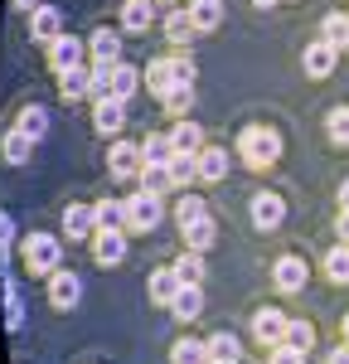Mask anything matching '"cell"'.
Instances as JSON below:
<instances>
[{
    "instance_id": "14",
    "label": "cell",
    "mask_w": 349,
    "mask_h": 364,
    "mask_svg": "<svg viewBox=\"0 0 349 364\" xmlns=\"http://www.w3.org/2000/svg\"><path fill=\"white\" fill-rule=\"evenodd\" d=\"M29 156H34V141H29L20 127H10V132L0 136V161H5V166H29Z\"/></svg>"
},
{
    "instance_id": "18",
    "label": "cell",
    "mask_w": 349,
    "mask_h": 364,
    "mask_svg": "<svg viewBox=\"0 0 349 364\" xmlns=\"http://www.w3.org/2000/svg\"><path fill=\"white\" fill-rule=\"evenodd\" d=\"M184 291V282L174 267H160V272H150V301L155 306H174V296Z\"/></svg>"
},
{
    "instance_id": "33",
    "label": "cell",
    "mask_w": 349,
    "mask_h": 364,
    "mask_svg": "<svg viewBox=\"0 0 349 364\" xmlns=\"http://www.w3.org/2000/svg\"><path fill=\"white\" fill-rule=\"evenodd\" d=\"M170 360L174 364H209V345L204 340H179L170 350Z\"/></svg>"
},
{
    "instance_id": "36",
    "label": "cell",
    "mask_w": 349,
    "mask_h": 364,
    "mask_svg": "<svg viewBox=\"0 0 349 364\" xmlns=\"http://www.w3.org/2000/svg\"><path fill=\"white\" fill-rule=\"evenodd\" d=\"M174 272H179V282H184V287H199V277H204V262H199V252H184V257L174 262Z\"/></svg>"
},
{
    "instance_id": "27",
    "label": "cell",
    "mask_w": 349,
    "mask_h": 364,
    "mask_svg": "<svg viewBox=\"0 0 349 364\" xmlns=\"http://www.w3.org/2000/svg\"><path fill=\"white\" fill-rule=\"evenodd\" d=\"M141 156H145V166H170V161H174V141L170 136H145L141 141Z\"/></svg>"
},
{
    "instance_id": "30",
    "label": "cell",
    "mask_w": 349,
    "mask_h": 364,
    "mask_svg": "<svg viewBox=\"0 0 349 364\" xmlns=\"http://www.w3.org/2000/svg\"><path fill=\"white\" fill-rule=\"evenodd\" d=\"M325 277L340 282V287L349 282V243H335V248L325 252Z\"/></svg>"
},
{
    "instance_id": "31",
    "label": "cell",
    "mask_w": 349,
    "mask_h": 364,
    "mask_svg": "<svg viewBox=\"0 0 349 364\" xmlns=\"http://www.w3.org/2000/svg\"><path fill=\"white\" fill-rule=\"evenodd\" d=\"M97 228H121L126 224V199H97Z\"/></svg>"
},
{
    "instance_id": "1",
    "label": "cell",
    "mask_w": 349,
    "mask_h": 364,
    "mask_svg": "<svg viewBox=\"0 0 349 364\" xmlns=\"http://www.w3.org/2000/svg\"><path fill=\"white\" fill-rule=\"evenodd\" d=\"M238 156H243L253 170L277 166V161H282V136H277L272 127H243V136H238Z\"/></svg>"
},
{
    "instance_id": "4",
    "label": "cell",
    "mask_w": 349,
    "mask_h": 364,
    "mask_svg": "<svg viewBox=\"0 0 349 364\" xmlns=\"http://www.w3.org/2000/svg\"><path fill=\"white\" fill-rule=\"evenodd\" d=\"M107 166H112L116 180H141L145 156H141V146H136V141H116V146H112V156H107Z\"/></svg>"
},
{
    "instance_id": "32",
    "label": "cell",
    "mask_w": 349,
    "mask_h": 364,
    "mask_svg": "<svg viewBox=\"0 0 349 364\" xmlns=\"http://www.w3.org/2000/svg\"><path fill=\"white\" fill-rule=\"evenodd\" d=\"M184 243H189V252H204L209 243H214V219L204 214V219H194V224H184Z\"/></svg>"
},
{
    "instance_id": "45",
    "label": "cell",
    "mask_w": 349,
    "mask_h": 364,
    "mask_svg": "<svg viewBox=\"0 0 349 364\" xmlns=\"http://www.w3.org/2000/svg\"><path fill=\"white\" fill-rule=\"evenodd\" d=\"M10 5H15V10H25V15H29V10H39V0H10Z\"/></svg>"
},
{
    "instance_id": "40",
    "label": "cell",
    "mask_w": 349,
    "mask_h": 364,
    "mask_svg": "<svg viewBox=\"0 0 349 364\" xmlns=\"http://www.w3.org/2000/svg\"><path fill=\"white\" fill-rule=\"evenodd\" d=\"M287 345H296V350H311V345H316V331H311L306 321H291V331H287Z\"/></svg>"
},
{
    "instance_id": "26",
    "label": "cell",
    "mask_w": 349,
    "mask_h": 364,
    "mask_svg": "<svg viewBox=\"0 0 349 364\" xmlns=\"http://www.w3.org/2000/svg\"><path fill=\"white\" fill-rule=\"evenodd\" d=\"M194 34H199V29L189 20V10H170V15H165V39H170V44H189Z\"/></svg>"
},
{
    "instance_id": "37",
    "label": "cell",
    "mask_w": 349,
    "mask_h": 364,
    "mask_svg": "<svg viewBox=\"0 0 349 364\" xmlns=\"http://www.w3.org/2000/svg\"><path fill=\"white\" fill-rule=\"evenodd\" d=\"M204 214H209V209H204V199H199V195H184L179 204H174V219H179V228L194 224V219H204Z\"/></svg>"
},
{
    "instance_id": "41",
    "label": "cell",
    "mask_w": 349,
    "mask_h": 364,
    "mask_svg": "<svg viewBox=\"0 0 349 364\" xmlns=\"http://www.w3.org/2000/svg\"><path fill=\"white\" fill-rule=\"evenodd\" d=\"M272 364H306V350H296V345H277V350H272Z\"/></svg>"
},
{
    "instance_id": "47",
    "label": "cell",
    "mask_w": 349,
    "mask_h": 364,
    "mask_svg": "<svg viewBox=\"0 0 349 364\" xmlns=\"http://www.w3.org/2000/svg\"><path fill=\"white\" fill-rule=\"evenodd\" d=\"M253 5H257V10H272V5H277V0H253Z\"/></svg>"
},
{
    "instance_id": "2",
    "label": "cell",
    "mask_w": 349,
    "mask_h": 364,
    "mask_svg": "<svg viewBox=\"0 0 349 364\" xmlns=\"http://www.w3.org/2000/svg\"><path fill=\"white\" fill-rule=\"evenodd\" d=\"M20 257H25V272H29V277H54L63 248H58L54 233H29L25 243H20Z\"/></svg>"
},
{
    "instance_id": "28",
    "label": "cell",
    "mask_w": 349,
    "mask_h": 364,
    "mask_svg": "<svg viewBox=\"0 0 349 364\" xmlns=\"http://www.w3.org/2000/svg\"><path fill=\"white\" fill-rule=\"evenodd\" d=\"M170 141H174V151H204V132L189 122V117H179V122H174Z\"/></svg>"
},
{
    "instance_id": "21",
    "label": "cell",
    "mask_w": 349,
    "mask_h": 364,
    "mask_svg": "<svg viewBox=\"0 0 349 364\" xmlns=\"http://www.w3.org/2000/svg\"><path fill=\"white\" fill-rule=\"evenodd\" d=\"M184 10H189V20H194V29H218L223 25V0H189V5H184Z\"/></svg>"
},
{
    "instance_id": "8",
    "label": "cell",
    "mask_w": 349,
    "mask_h": 364,
    "mask_svg": "<svg viewBox=\"0 0 349 364\" xmlns=\"http://www.w3.org/2000/svg\"><path fill=\"white\" fill-rule=\"evenodd\" d=\"M58 34H68V29H63V15H58L54 5L29 10V39H34V44H54Z\"/></svg>"
},
{
    "instance_id": "49",
    "label": "cell",
    "mask_w": 349,
    "mask_h": 364,
    "mask_svg": "<svg viewBox=\"0 0 349 364\" xmlns=\"http://www.w3.org/2000/svg\"><path fill=\"white\" fill-rule=\"evenodd\" d=\"M165 5H174V0H165Z\"/></svg>"
},
{
    "instance_id": "35",
    "label": "cell",
    "mask_w": 349,
    "mask_h": 364,
    "mask_svg": "<svg viewBox=\"0 0 349 364\" xmlns=\"http://www.w3.org/2000/svg\"><path fill=\"white\" fill-rule=\"evenodd\" d=\"M170 166H141V190H150V195H160V190H170Z\"/></svg>"
},
{
    "instance_id": "20",
    "label": "cell",
    "mask_w": 349,
    "mask_h": 364,
    "mask_svg": "<svg viewBox=\"0 0 349 364\" xmlns=\"http://www.w3.org/2000/svg\"><path fill=\"white\" fill-rule=\"evenodd\" d=\"M223 175H228V151H223V146H204L199 151V180L218 185Z\"/></svg>"
},
{
    "instance_id": "3",
    "label": "cell",
    "mask_w": 349,
    "mask_h": 364,
    "mask_svg": "<svg viewBox=\"0 0 349 364\" xmlns=\"http://www.w3.org/2000/svg\"><path fill=\"white\" fill-rule=\"evenodd\" d=\"M160 224V195H150V190H136V195L126 199V224L131 233H150V228Z\"/></svg>"
},
{
    "instance_id": "19",
    "label": "cell",
    "mask_w": 349,
    "mask_h": 364,
    "mask_svg": "<svg viewBox=\"0 0 349 364\" xmlns=\"http://www.w3.org/2000/svg\"><path fill=\"white\" fill-rule=\"evenodd\" d=\"M49 301H54V311H73L78 306V277L58 267L54 277H49Z\"/></svg>"
},
{
    "instance_id": "42",
    "label": "cell",
    "mask_w": 349,
    "mask_h": 364,
    "mask_svg": "<svg viewBox=\"0 0 349 364\" xmlns=\"http://www.w3.org/2000/svg\"><path fill=\"white\" fill-rule=\"evenodd\" d=\"M325 364H349V340H340V345L330 350V360H325Z\"/></svg>"
},
{
    "instance_id": "11",
    "label": "cell",
    "mask_w": 349,
    "mask_h": 364,
    "mask_svg": "<svg viewBox=\"0 0 349 364\" xmlns=\"http://www.w3.org/2000/svg\"><path fill=\"white\" fill-rule=\"evenodd\" d=\"M287 331H291V321L287 316H282V311H257V316H253V336L262 340V345H272V350H277V345H287Z\"/></svg>"
},
{
    "instance_id": "9",
    "label": "cell",
    "mask_w": 349,
    "mask_h": 364,
    "mask_svg": "<svg viewBox=\"0 0 349 364\" xmlns=\"http://www.w3.org/2000/svg\"><path fill=\"white\" fill-rule=\"evenodd\" d=\"M92 127H97L102 136H116V132L126 127V102H121V97H97V102H92Z\"/></svg>"
},
{
    "instance_id": "43",
    "label": "cell",
    "mask_w": 349,
    "mask_h": 364,
    "mask_svg": "<svg viewBox=\"0 0 349 364\" xmlns=\"http://www.w3.org/2000/svg\"><path fill=\"white\" fill-rule=\"evenodd\" d=\"M10 243H15V224H10V219H0V248L10 252Z\"/></svg>"
},
{
    "instance_id": "15",
    "label": "cell",
    "mask_w": 349,
    "mask_h": 364,
    "mask_svg": "<svg viewBox=\"0 0 349 364\" xmlns=\"http://www.w3.org/2000/svg\"><path fill=\"white\" fill-rule=\"evenodd\" d=\"M58 97H63V102L92 97V68H68V73H58Z\"/></svg>"
},
{
    "instance_id": "46",
    "label": "cell",
    "mask_w": 349,
    "mask_h": 364,
    "mask_svg": "<svg viewBox=\"0 0 349 364\" xmlns=\"http://www.w3.org/2000/svg\"><path fill=\"white\" fill-rule=\"evenodd\" d=\"M340 209L349 214V180H345V190H340Z\"/></svg>"
},
{
    "instance_id": "39",
    "label": "cell",
    "mask_w": 349,
    "mask_h": 364,
    "mask_svg": "<svg viewBox=\"0 0 349 364\" xmlns=\"http://www.w3.org/2000/svg\"><path fill=\"white\" fill-rule=\"evenodd\" d=\"M160 102H165V112H170V117H184V112H189V102H194V87H170Z\"/></svg>"
},
{
    "instance_id": "12",
    "label": "cell",
    "mask_w": 349,
    "mask_h": 364,
    "mask_svg": "<svg viewBox=\"0 0 349 364\" xmlns=\"http://www.w3.org/2000/svg\"><path fill=\"white\" fill-rule=\"evenodd\" d=\"M335 63H340V49H335V44H325V39H316V44L301 54V68H306L311 78H330V73H335Z\"/></svg>"
},
{
    "instance_id": "34",
    "label": "cell",
    "mask_w": 349,
    "mask_h": 364,
    "mask_svg": "<svg viewBox=\"0 0 349 364\" xmlns=\"http://www.w3.org/2000/svg\"><path fill=\"white\" fill-rule=\"evenodd\" d=\"M174 316H179V321H194V316H199L204 311V296H199V287H184V291H179V296H174Z\"/></svg>"
},
{
    "instance_id": "24",
    "label": "cell",
    "mask_w": 349,
    "mask_h": 364,
    "mask_svg": "<svg viewBox=\"0 0 349 364\" xmlns=\"http://www.w3.org/2000/svg\"><path fill=\"white\" fill-rule=\"evenodd\" d=\"M15 127L25 132L29 141H39L44 132H49V112L39 107V102H29V107H20V117H15Z\"/></svg>"
},
{
    "instance_id": "44",
    "label": "cell",
    "mask_w": 349,
    "mask_h": 364,
    "mask_svg": "<svg viewBox=\"0 0 349 364\" xmlns=\"http://www.w3.org/2000/svg\"><path fill=\"white\" fill-rule=\"evenodd\" d=\"M335 228H340V243H349V214L340 209V219H335Z\"/></svg>"
},
{
    "instance_id": "38",
    "label": "cell",
    "mask_w": 349,
    "mask_h": 364,
    "mask_svg": "<svg viewBox=\"0 0 349 364\" xmlns=\"http://www.w3.org/2000/svg\"><path fill=\"white\" fill-rule=\"evenodd\" d=\"M325 132H330V141L349 146V107H335V112L325 117Z\"/></svg>"
},
{
    "instance_id": "5",
    "label": "cell",
    "mask_w": 349,
    "mask_h": 364,
    "mask_svg": "<svg viewBox=\"0 0 349 364\" xmlns=\"http://www.w3.org/2000/svg\"><path fill=\"white\" fill-rule=\"evenodd\" d=\"M49 49V68L54 73H68V68H83V39H73V34H58L54 44H44Z\"/></svg>"
},
{
    "instance_id": "6",
    "label": "cell",
    "mask_w": 349,
    "mask_h": 364,
    "mask_svg": "<svg viewBox=\"0 0 349 364\" xmlns=\"http://www.w3.org/2000/svg\"><path fill=\"white\" fill-rule=\"evenodd\" d=\"M272 282H277V291H301L306 282H311V267H306V257H277V267H272Z\"/></svg>"
},
{
    "instance_id": "16",
    "label": "cell",
    "mask_w": 349,
    "mask_h": 364,
    "mask_svg": "<svg viewBox=\"0 0 349 364\" xmlns=\"http://www.w3.org/2000/svg\"><path fill=\"white\" fill-rule=\"evenodd\" d=\"M155 25V0H126L121 5V29L126 34H145Z\"/></svg>"
},
{
    "instance_id": "10",
    "label": "cell",
    "mask_w": 349,
    "mask_h": 364,
    "mask_svg": "<svg viewBox=\"0 0 349 364\" xmlns=\"http://www.w3.org/2000/svg\"><path fill=\"white\" fill-rule=\"evenodd\" d=\"M92 252H97L102 267H116L126 257V228H97L92 233Z\"/></svg>"
},
{
    "instance_id": "7",
    "label": "cell",
    "mask_w": 349,
    "mask_h": 364,
    "mask_svg": "<svg viewBox=\"0 0 349 364\" xmlns=\"http://www.w3.org/2000/svg\"><path fill=\"white\" fill-rule=\"evenodd\" d=\"M282 219H287V199H282V195H272V190L253 195V224H257L262 233L282 228Z\"/></svg>"
},
{
    "instance_id": "13",
    "label": "cell",
    "mask_w": 349,
    "mask_h": 364,
    "mask_svg": "<svg viewBox=\"0 0 349 364\" xmlns=\"http://www.w3.org/2000/svg\"><path fill=\"white\" fill-rule=\"evenodd\" d=\"M87 54H92V63H121V34L116 29H92V39H87Z\"/></svg>"
},
{
    "instance_id": "48",
    "label": "cell",
    "mask_w": 349,
    "mask_h": 364,
    "mask_svg": "<svg viewBox=\"0 0 349 364\" xmlns=\"http://www.w3.org/2000/svg\"><path fill=\"white\" fill-rule=\"evenodd\" d=\"M345 340H349V316H345Z\"/></svg>"
},
{
    "instance_id": "22",
    "label": "cell",
    "mask_w": 349,
    "mask_h": 364,
    "mask_svg": "<svg viewBox=\"0 0 349 364\" xmlns=\"http://www.w3.org/2000/svg\"><path fill=\"white\" fill-rule=\"evenodd\" d=\"M145 87H150L155 97H165L170 87H179L174 83V58H155V63L145 68Z\"/></svg>"
},
{
    "instance_id": "25",
    "label": "cell",
    "mask_w": 349,
    "mask_h": 364,
    "mask_svg": "<svg viewBox=\"0 0 349 364\" xmlns=\"http://www.w3.org/2000/svg\"><path fill=\"white\" fill-rule=\"evenodd\" d=\"M204 345H209V364H238V355H243V350H238V340H233L228 331L209 336Z\"/></svg>"
},
{
    "instance_id": "17",
    "label": "cell",
    "mask_w": 349,
    "mask_h": 364,
    "mask_svg": "<svg viewBox=\"0 0 349 364\" xmlns=\"http://www.w3.org/2000/svg\"><path fill=\"white\" fill-rule=\"evenodd\" d=\"M63 233H68V238L97 233V209H92V204H68V209H63Z\"/></svg>"
},
{
    "instance_id": "23",
    "label": "cell",
    "mask_w": 349,
    "mask_h": 364,
    "mask_svg": "<svg viewBox=\"0 0 349 364\" xmlns=\"http://www.w3.org/2000/svg\"><path fill=\"white\" fill-rule=\"evenodd\" d=\"M320 39L335 44V49H349V15L345 10H330V15L320 20Z\"/></svg>"
},
{
    "instance_id": "29",
    "label": "cell",
    "mask_w": 349,
    "mask_h": 364,
    "mask_svg": "<svg viewBox=\"0 0 349 364\" xmlns=\"http://www.w3.org/2000/svg\"><path fill=\"white\" fill-rule=\"evenodd\" d=\"M136 87H141V73H136L131 63H112V97H121V102H126Z\"/></svg>"
}]
</instances>
